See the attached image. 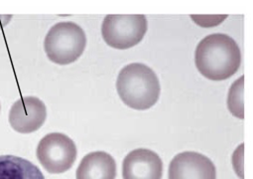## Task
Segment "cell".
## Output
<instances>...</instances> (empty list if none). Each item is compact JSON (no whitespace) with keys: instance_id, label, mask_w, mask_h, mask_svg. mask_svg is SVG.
<instances>
[{"instance_id":"cell-4","label":"cell","mask_w":253,"mask_h":179,"mask_svg":"<svg viewBox=\"0 0 253 179\" xmlns=\"http://www.w3.org/2000/svg\"><path fill=\"white\" fill-rule=\"evenodd\" d=\"M147 32L144 15H107L101 25L105 43L118 50L134 47L142 41Z\"/></svg>"},{"instance_id":"cell-9","label":"cell","mask_w":253,"mask_h":179,"mask_svg":"<svg viewBox=\"0 0 253 179\" xmlns=\"http://www.w3.org/2000/svg\"><path fill=\"white\" fill-rule=\"evenodd\" d=\"M116 163L114 158L104 151L86 154L81 161L77 179H115Z\"/></svg>"},{"instance_id":"cell-3","label":"cell","mask_w":253,"mask_h":179,"mask_svg":"<svg viewBox=\"0 0 253 179\" xmlns=\"http://www.w3.org/2000/svg\"><path fill=\"white\" fill-rule=\"evenodd\" d=\"M86 37L81 26L74 22H60L46 35L44 49L47 57L58 65H68L77 61L84 51Z\"/></svg>"},{"instance_id":"cell-6","label":"cell","mask_w":253,"mask_h":179,"mask_svg":"<svg viewBox=\"0 0 253 179\" xmlns=\"http://www.w3.org/2000/svg\"><path fill=\"white\" fill-rule=\"evenodd\" d=\"M169 179H216L212 161L195 151L177 154L169 166Z\"/></svg>"},{"instance_id":"cell-8","label":"cell","mask_w":253,"mask_h":179,"mask_svg":"<svg viewBox=\"0 0 253 179\" xmlns=\"http://www.w3.org/2000/svg\"><path fill=\"white\" fill-rule=\"evenodd\" d=\"M162 174V160L156 152L150 149H134L123 160V179H161Z\"/></svg>"},{"instance_id":"cell-5","label":"cell","mask_w":253,"mask_h":179,"mask_svg":"<svg viewBox=\"0 0 253 179\" xmlns=\"http://www.w3.org/2000/svg\"><path fill=\"white\" fill-rule=\"evenodd\" d=\"M36 154L39 162L49 173L59 174L73 166L77 158V146L68 135L52 132L40 140Z\"/></svg>"},{"instance_id":"cell-11","label":"cell","mask_w":253,"mask_h":179,"mask_svg":"<svg viewBox=\"0 0 253 179\" xmlns=\"http://www.w3.org/2000/svg\"><path fill=\"white\" fill-rule=\"evenodd\" d=\"M243 76L234 82L229 89L227 107L229 112L236 118L243 119Z\"/></svg>"},{"instance_id":"cell-7","label":"cell","mask_w":253,"mask_h":179,"mask_svg":"<svg viewBox=\"0 0 253 179\" xmlns=\"http://www.w3.org/2000/svg\"><path fill=\"white\" fill-rule=\"evenodd\" d=\"M47 118L45 104L36 97H25L13 104L9 113V122L20 133L38 130Z\"/></svg>"},{"instance_id":"cell-10","label":"cell","mask_w":253,"mask_h":179,"mask_svg":"<svg viewBox=\"0 0 253 179\" xmlns=\"http://www.w3.org/2000/svg\"><path fill=\"white\" fill-rule=\"evenodd\" d=\"M0 179H45V177L40 169L27 159L14 155H1Z\"/></svg>"},{"instance_id":"cell-1","label":"cell","mask_w":253,"mask_h":179,"mask_svg":"<svg viewBox=\"0 0 253 179\" xmlns=\"http://www.w3.org/2000/svg\"><path fill=\"white\" fill-rule=\"evenodd\" d=\"M195 63L199 72L207 79L223 81L238 71L241 64L240 49L228 35L211 34L197 46Z\"/></svg>"},{"instance_id":"cell-2","label":"cell","mask_w":253,"mask_h":179,"mask_svg":"<svg viewBox=\"0 0 253 179\" xmlns=\"http://www.w3.org/2000/svg\"><path fill=\"white\" fill-rule=\"evenodd\" d=\"M116 90L126 106L138 111L150 109L160 97L157 75L151 68L140 63L129 64L120 71Z\"/></svg>"}]
</instances>
